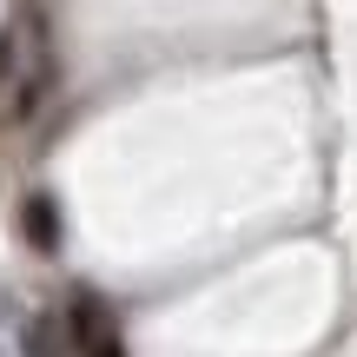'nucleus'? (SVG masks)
Here are the masks:
<instances>
[{
    "label": "nucleus",
    "mask_w": 357,
    "mask_h": 357,
    "mask_svg": "<svg viewBox=\"0 0 357 357\" xmlns=\"http://www.w3.org/2000/svg\"><path fill=\"white\" fill-rule=\"evenodd\" d=\"M0 86H13V113H33L40 93L53 86V47H47L40 7H26L20 26L0 33Z\"/></svg>",
    "instance_id": "f257e3e1"
},
{
    "label": "nucleus",
    "mask_w": 357,
    "mask_h": 357,
    "mask_svg": "<svg viewBox=\"0 0 357 357\" xmlns=\"http://www.w3.org/2000/svg\"><path fill=\"white\" fill-rule=\"evenodd\" d=\"M66 324H73L79 357H126V344H119V331H113V318H106V305H100L93 291H79V298H73Z\"/></svg>",
    "instance_id": "f03ea898"
},
{
    "label": "nucleus",
    "mask_w": 357,
    "mask_h": 357,
    "mask_svg": "<svg viewBox=\"0 0 357 357\" xmlns=\"http://www.w3.org/2000/svg\"><path fill=\"white\" fill-rule=\"evenodd\" d=\"M20 238L33 245V252H60V205H53L47 192H26V205H20Z\"/></svg>",
    "instance_id": "7ed1b4c3"
}]
</instances>
